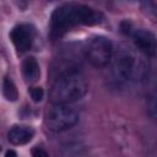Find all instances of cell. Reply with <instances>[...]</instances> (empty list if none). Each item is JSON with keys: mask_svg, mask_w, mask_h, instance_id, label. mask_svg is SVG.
<instances>
[{"mask_svg": "<svg viewBox=\"0 0 157 157\" xmlns=\"http://www.w3.org/2000/svg\"><path fill=\"white\" fill-rule=\"evenodd\" d=\"M103 15L82 4L69 2L54 10L50 17V37L56 39L77 26H92L102 22Z\"/></svg>", "mask_w": 157, "mask_h": 157, "instance_id": "obj_1", "label": "cell"}, {"mask_svg": "<svg viewBox=\"0 0 157 157\" xmlns=\"http://www.w3.org/2000/svg\"><path fill=\"white\" fill-rule=\"evenodd\" d=\"M88 90L85 76L77 70H69L61 74L52 85L50 101L54 104H70L80 101Z\"/></svg>", "mask_w": 157, "mask_h": 157, "instance_id": "obj_2", "label": "cell"}, {"mask_svg": "<svg viewBox=\"0 0 157 157\" xmlns=\"http://www.w3.org/2000/svg\"><path fill=\"white\" fill-rule=\"evenodd\" d=\"M147 66L130 49H120L113 60V74L121 81H140L146 77Z\"/></svg>", "mask_w": 157, "mask_h": 157, "instance_id": "obj_3", "label": "cell"}, {"mask_svg": "<svg viewBox=\"0 0 157 157\" xmlns=\"http://www.w3.org/2000/svg\"><path fill=\"white\" fill-rule=\"evenodd\" d=\"M78 112L70 104H54L45 117V126L53 132H63L78 121Z\"/></svg>", "mask_w": 157, "mask_h": 157, "instance_id": "obj_4", "label": "cell"}, {"mask_svg": "<svg viewBox=\"0 0 157 157\" xmlns=\"http://www.w3.org/2000/svg\"><path fill=\"white\" fill-rule=\"evenodd\" d=\"M85 52L87 60L93 66L104 67L112 61L113 44L108 38L103 36H97L90 39Z\"/></svg>", "mask_w": 157, "mask_h": 157, "instance_id": "obj_5", "label": "cell"}, {"mask_svg": "<svg viewBox=\"0 0 157 157\" xmlns=\"http://www.w3.org/2000/svg\"><path fill=\"white\" fill-rule=\"evenodd\" d=\"M10 39L17 52L23 53L31 49L34 39V29L29 25H17L10 32Z\"/></svg>", "mask_w": 157, "mask_h": 157, "instance_id": "obj_6", "label": "cell"}, {"mask_svg": "<svg viewBox=\"0 0 157 157\" xmlns=\"http://www.w3.org/2000/svg\"><path fill=\"white\" fill-rule=\"evenodd\" d=\"M132 40L137 49L147 56H155L156 54V37L148 29L139 28L131 33Z\"/></svg>", "mask_w": 157, "mask_h": 157, "instance_id": "obj_7", "label": "cell"}, {"mask_svg": "<svg viewBox=\"0 0 157 157\" xmlns=\"http://www.w3.org/2000/svg\"><path fill=\"white\" fill-rule=\"evenodd\" d=\"M34 136V130L27 125H15L7 132V139L12 145H25Z\"/></svg>", "mask_w": 157, "mask_h": 157, "instance_id": "obj_8", "label": "cell"}, {"mask_svg": "<svg viewBox=\"0 0 157 157\" xmlns=\"http://www.w3.org/2000/svg\"><path fill=\"white\" fill-rule=\"evenodd\" d=\"M22 74L25 80L28 83H33L39 78L40 70H39V64L33 56H28L23 60L22 63Z\"/></svg>", "mask_w": 157, "mask_h": 157, "instance_id": "obj_9", "label": "cell"}, {"mask_svg": "<svg viewBox=\"0 0 157 157\" xmlns=\"http://www.w3.org/2000/svg\"><path fill=\"white\" fill-rule=\"evenodd\" d=\"M2 94L5 96V98L7 101H16L18 98L17 88H16L15 83L12 82V80L9 78V77L4 78V82H2Z\"/></svg>", "mask_w": 157, "mask_h": 157, "instance_id": "obj_10", "label": "cell"}, {"mask_svg": "<svg viewBox=\"0 0 157 157\" xmlns=\"http://www.w3.org/2000/svg\"><path fill=\"white\" fill-rule=\"evenodd\" d=\"M28 92L31 94V98L34 102H40L43 99V97H44V91L40 87H31Z\"/></svg>", "mask_w": 157, "mask_h": 157, "instance_id": "obj_11", "label": "cell"}, {"mask_svg": "<svg viewBox=\"0 0 157 157\" xmlns=\"http://www.w3.org/2000/svg\"><path fill=\"white\" fill-rule=\"evenodd\" d=\"M32 157H49V155L47 153V151L44 148L36 146L32 150Z\"/></svg>", "mask_w": 157, "mask_h": 157, "instance_id": "obj_12", "label": "cell"}, {"mask_svg": "<svg viewBox=\"0 0 157 157\" xmlns=\"http://www.w3.org/2000/svg\"><path fill=\"white\" fill-rule=\"evenodd\" d=\"M5 157H17V155H16V152L13 150H9L6 152V155H5Z\"/></svg>", "mask_w": 157, "mask_h": 157, "instance_id": "obj_13", "label": "cell"}, {"mask_svg": "<svg viewBox=\"0 0 157 157\" xmlns=\"http://www.w3.org/2000/svg\"><path fill=\"white\" fill-rule=\"evenodd\" d=\"M0 151H1V146H0Z\"/></svg>", "mask_w": 157, "mask_h": 157, "instance_id": "obj_14", "label": "cell"}]
</instances>
